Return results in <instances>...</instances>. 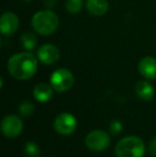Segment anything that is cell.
<instances>
[{
    "label": "cell",
    "instance_id": "6da1fadb",
    "mask_svg": "<svg viewBox=\"0 0 156 157\" xmlns=\"http://www.w3.org/2000/svg\"><path fill=\"white\" fill-rule=\"evenodd\" d=\"M11 76L18 80L30 79L38 70V59L31 52H21L12 56L8 61Z\"/></svg>",
    "mask_w": 156,
    "mask_h": 157
},
{
    "label": "cell",
    "instance_id": "7a4b0ae2",
    "mask_svg": "<svg viewBox=\"0 0 156 157\" xmlns=\"http://www.w3.org/2000/svg\"><path fill=\"white\" fill-rule=\"evenodd\" d=\"M59 17L54 11L51 10H43L39 11L32 16L31 26L38 34L47 35L52 34L59 27Z\"/></svg>",
    "mask_w": 156,
    "mask_h": 157
},
{
    "label": "cell",
    "instance_id": "3957f363",
    "mask_svg": "<svg viewBox=\"0 0 156 157\" xmlns=\"http://www.w3.org/2000/svg\"><path fill=\"white\" fill-rule=\"evenodd\" d=\"M115 152L118 157H143L146 147L140 138L128 136L119 141Z\"/></svg>",
    "mask_w": 156,
    "mask_h": 157
},
{
    "label": "cell",
    "instance_id": "277c9868",
    "mask_svg": "<svg viewBox=\"0 0 156 157\" xmlns=\"http://www.w3.org/2000/svg\"><path fill=\"white\" fill-rule=\"evenodd\" d=\"M74 85V76L67 68H58L50 76V86L58 92H65Z\"/></svg>",
    "mask_w": 156,
    "mask_h": 157
},
{
    "label": "cell",
    "instance_id": "5b68a950",
    "mask_svg": "<svg viewBox=\"0 0 156 157\" xmlns=\"http://www.w3.org/2000/svg\"><path fill=\"white\" fill-rule=\"evenodd\" d=\"M86 145L91 151L102 152L106 150L110 144V137L104 130L95 129L90 132L86 137Z\"/></svg>",
    "mask_w": 156,
    "mask_h": 157
},
{
    "label": "cell",
    "instance_id": "8992f818",
    "mask_svg": "<svg viewBox=\"0 0 156 157\" xmlns=\"http://www.w3.org/2000/svg\"><path fill=\"white\" fill-rule=\"evenodd\" d=\"M54 126L55 129L60 135L67 136V135H71L75 132L76 127H77V121L73 114L63 112V113L57 116Z\"/></svg>",
    "mask_w": 156,
    "mask_h": 157
},
{
    "label": "cell",
    "instance_id": "52a82bcc",
    "mask_svg": "<svg viewBox=\"0 0 156 157\" xmlns=\"http://www.w3.org/2000/svg\"><path fill=\"white\" fill-rule=\"evenodd\" d=\"M1 130L3 135L8 138H15L23 130V122L15 114L4 117L1 123Z\"/></svg>",
    "mask_w": 156,
    "mask_h": 157
},
{
    "label": "cell",
    "instance_id": "ba28073f",
    "mask_svg": "<svg viewBox=\"0 0 156 157\" xmlns=\"http://www.w3.org/2000/svg\"><path fill=\"white\" fill-rule=\"evenodd\" d=\"M38 58L42 63L50 65L58 62V60L60 59V50L52 44H45L39 48Z\"/></svg>",
    "mask_w": 156,
    "mask_h": 157
},
{
    "label": "cell",
    "instance_id": "9c48e42d",
    "mask_svg": "<svg viewBox=\"0 0 156 157\" xmlns=\"http://www.w3.org/2000/svg\"><path fill=\"white\" fill-rule=\"evenodd\" d=\"M19 27V19L15 13L4 12L0 18V31L4 35H12Z\"/></svg>",
    "mask_w": 156,
    "mask_h": 157
},
{
    "label": "cell",
    "instance_id": "30bf717a",
    "mask_svg": "<svg viewBox=\"0 0 156 157\" xmlns=\"http://www.w3.org/2000/svg\"><path fill=\"white\" fill-rule=\"evenodd\" d=\"M138 71L146 79H156V58L144 57L139 61Z\"/></svg>",
    "mask_w": 156,
    "mask_h": 157
},
{
    "label": "cell",
    "instance_id": "8fae6325",
    "mask_svg": "<svg viewBox=\"0 0 156 157\" xmlns=\"http://www.w3.org/2000/svg\"><path fill=\"white\" fill-rule=\"evenodd\" d=\"M86 8L90 14L94 16H103L109 9L108 0H87Z\"/></svg>",
    "mask_w": 156,
    "mask_h": 157
},
{
    "label": "cell",
    "instance_id": "7c38bea8",
    "mask_svg": "<svg viewBox=\"0 0 156 157\" xmlns=\"http://www.w3.org/2000/svg\"><path fill=\"white\" fill-rule=\"evenodd\" d=\"M54 88L47 83H38L33 89V96L40 103H46L52 97Z\"/></svg>",
    "mask_w": 156,
    "mask_h": 157
},
{
    "label": "cell",
    "instance_id": "4fadbf2b",
    "mask_svg": "<svg viewBox=\"0 0 156 157\" xmlns=\"http://www.w3.org/2000/svg\"><path fill=\"white\" fill-rule=\"evenodd\" d=\"M135 92L137 96L142 101H151L154 97V88L150 82L141 80L136 85Z\"/></svg>",
    "mask_w": 156,
    "mask_h": 157
},
{
    "label": "cell",
    "instance_id": "5bb4252c",
    "mask_svg": "<svg viewBox=\"0 0 156 157\" xmlns=\"http://www.w3.org/2000/svg\"><path fill=\"white\" fill-rule=\"evenodd\" d=\"M21 43L25 49L27 50H32L36 45V37L33 33H24L21 37Z\"/></svg>",
    "mask_w": 156,
    "mask_h": 157
},
{
    "label": "cell",
    "instance_id": "9a60e30c",
    "mask_svg": "<svg viewBox=\"0 0 156 157\" xmlns=\"http://www.w3.org/2000/svg\"><path fill=\"white\" fill-rule=\"evenodd\" d=\"M83 8V0H67L65 9L71 14H77Z\"/></svg>",
    "mask_w": 156,
    "mask_h": 157
},
{
    "label": "cell",
    "instance_id": "2e32d148",
    "mask_svg": "<svg viewBox=\"0 0 156 157\" xmlns=\"http://www.w3.org/2000/svg\"><path fill=\"white\" fill-rule=\"evenodd\" d=\"M24 152L29 157H38L40 155V147L36 142L29 141L24 145Z\"/></svg>",
    "mask_w": 156,
    "mask_h": 157
},
{
    "label": "cell",
    "instance_id": "e0dca14e",
    "mask_svg": "<svg viewBox=\"0 0 156 157\" xmlns=\"http://www.w3.org/2000/svg\"><path fill=\"white\" fill-rule=\"evenodd\" d=\"M34 111V107L30 101H23L19 106V112H21V116L24 117H30Z\"/></svg>",
    "mask_w": 156,
    "mask_h": 157
},
{
    "label": "cell",
    "instance_id": "ac0fdd59",
    "mask_svg": "<svg viewBox=\"0 0 156 157\" xmlns=\"http://www.w3.org/2000/svg\"><path fill=\"white\" fill-rule=\"evenodd\" d=\"M109 129L112 135H118L122 130V123L120 121H112L109 126Z\"/></svg>",
    "mask_w": 156,
    "mask_h": 157
},
{
    "label": "cell",
    "instance_id": "d6986e66",
    "mask_svg": "<svg viewBox=\"0 0 156 157\" xmlns=\"http://www.w3.org/2000/svg\"><path fill=\"white\" fill-rule=\"evenodd\" d=\"M149 151L152 155L156 156V137H154L149 143Z\"/></svg>",
    "mask_w": 156,
    "mask_h": 157
},
{
    "label": "cell",
    "instance_id": "ffe728a7",
    "mask_svg": "<svg viewBox=\"0 0 156 157\" xmlns=\"http://www.w3.org/2000/svg\"><path fill=\"white\" fill-rule=\"evenodd\" d=\"M44 3H45V6H47V8L52 9L55 6H56L57 0H44Z\"/></svg>",
    "mask_w": 156,
    "mask_h": 157
},
{
    "label": "cell",
    "instance_id": "44dd1931",
    "mask_svg": "<svg viewBox=\"0 0 156 157\" xmlns=\"http://www.w3.org/2000/svg\"><path fill=\"white\" fill-rule=\"evenodd\" d=\"M23 1H25V2H31L32 0H23Z\"/></svg>",
    "mask_w": 156,
    "mask_h": 157
}]
</instances>
